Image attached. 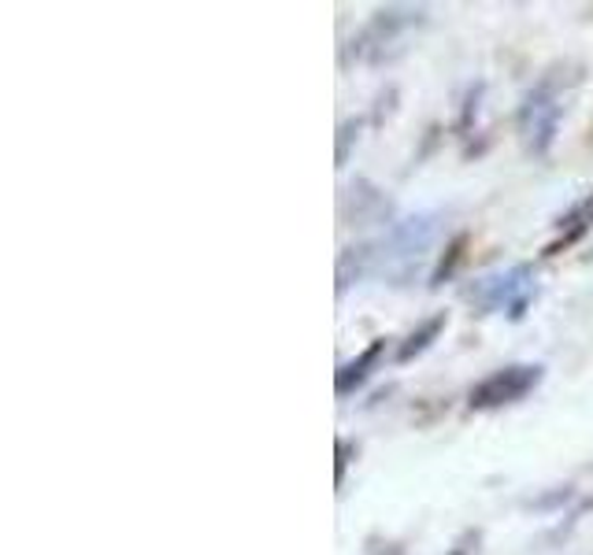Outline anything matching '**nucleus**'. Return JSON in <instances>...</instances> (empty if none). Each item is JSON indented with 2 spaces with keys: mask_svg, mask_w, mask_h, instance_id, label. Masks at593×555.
I'll list each match as a JSON object with an SVG mask.
<instances>
[{
  "mask_svg": "<svg viewBox=\"0 0 593 555\" xmlns=\"http://www.w3.org/2000/svg\"><path fill=\"white\" fill-rule=\"evenodd\" d=\"M342 211H345V219H349L353 226H356V222L363 226V222H382V219H386L390 215V200L382 197L371 182H356L349 189V197H345Z\"/></svg>",
  "mask_w": 593,
  "mask_h": 555,
  "instance_id": "423d86ee",
  "label": "nucleus"
},
{
  "mask_svg": "<svg viewBox=\"0 0 593 555\" xmlns=\"http://www.w3.org/2000/svg\"><path fill=\"white\" fill-rule=\"evenodd\" d=\"M560 89H556V78L545 74L538 86L527 92L523 104H519V134H523V145L531 148L534 156H545L556 141V126H560Z\"/></svg>",
  "mask_w": 593,
  "mask_h": 555,
  "instance_id": "7ed1b4c3",
  "label": "nucleus"
},
{
  "mask_svg": "<svg viewBox=\"0 0 593 555\" xmlns=\"http://www.w3.org/2000/svg\"><path fill=\"white\" fill-rule=\"evenodd\" d=\"M442 330H445V311H442V314H434V319H427L423 326L408 333L405 345L397 348V363H408V359H416L419 351L431 348V345H434V337H437V333H442Z\"/></svg>",
  "mask_w": 593,
  "mask_h": 555,
  "instance_id": "6e6552de",
  "label": "nucleus"
},
{
  "mask_svg": "<svg viewBox=\"0 0 593 555\" xmlns=\"http://www.w3.org/2000/svg\"><path fill=\"white\" fill-rule=\"evenodd\" d=\"M434 237H437V215H431V211L400 219L386 230V237L379 245H371L375 248V267H382V271L394 278H408L412 267L427 256V248L434 245Z\"/></svg>",
  "mask_w": 593,
  "mask_h": 555,
  "instance_id": "f257e3e1",
  "label": "nucleus"
},
{
  "mask_svg": "<svg viewBox=\"0 0 593 555\" xmlns=\"http://www.w3.org/2000/svg\"><path fill=\"white\" fill-rule=\"evenodd\" d=\"M368 555H405V548L394 541H368Z\"/></svg>",
  "mask_w": 593,
  "mask_h": 555,
  "instance_id": "9d476101",
  "label": "nucleus"
},
{
  "mask_svg": "<svg viewBox=\"0 0 593 555\" xmlns=\"http://www.w3.org/2000/svg\"><path fill=\"white\" fill-rule=\"evenodd\" d=\"M356 134H360V123H356V119L342 126V137H337V166H345V160H349V141Z\"/></svg>",
  "mask_w": 593,
  "mask_h": 555,
  "instance_id": "1a4fd4ad",
  "label": "nucleus"
},
{
  "mask_svg": "<svg viewBox=\"0 0 593 555\" xmlns=\"http://www.w3.org/2000/svg\"><path fill=\"white\" fill-rule=\"evenodd\" d=\"M542 378H545V367H538V363L501 367V370L486 374L479 385L471 388V407H479V411H490V407L516 404V400H523L531 388H538Z\"/></svg>",
  "mask_w": 593,
  "mask_h": 555,
  "instance_id": "20e7f679",
  "label": "nucleus"
},
{
  "mask_svg": "<svg viewBox=\"0 0 593 555\" xmlns=\"http://www.w3.org/2000/svg\"><path fill=\"white\" fill-rule=\"evenodd\" d=\"M464 296L474 304L479 311H508L512 319L527 311V304H531L534 296V271L527 263L519 267H508V271H494L486 278H479V282L471 285V289H464Z\"/></svg>",
  "mask_w": 593,
  "mask_h": 555,
  "instance_id": "f03ea898",
  "label": "nucleus"
},
{
  "mask_svg": "<svg viewBox=\"0 0 593 555\" xmlns=\"http://www.w3.org/2000/svg\"><path fill=\"white\" fill-rule=\"evenodd\" d=\"M423 23V12L419 8H390V12H379L363 26V34L353 41V49L360 60H371V63H382L390 55V45H397L412 26Z\"/></svg>",
  "mask_w": 593,
  "mask_h": 555,
  "instance_id": "39448f33",
  "label": "nucleus"
},
{
  "mask_svg": "<svg viewBox=\"0 0 593 555\" xmlns=\"http://www.w3.org/2000/svg\"><path fill=\"white\" fill-rule=\"evenodd\" d=\"M382 351H386V341H375L368 351H360V356L353 359V363H345L342 370H337V378H334V388H337V396H349L356 393L363 382L371 378V370H375V363L382 359Z\"/></svg>",
  "mask_w": 593,
  "mask_h": 555,
  "instance_id": "0eeeda50",
  "label": "nucleus"
}]
</instances>
